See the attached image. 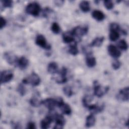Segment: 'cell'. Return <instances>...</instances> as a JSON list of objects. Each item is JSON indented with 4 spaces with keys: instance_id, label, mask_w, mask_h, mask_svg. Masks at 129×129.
<instances>
[{
    "instance_id": "30bf717a",
    "label": "cell",
    "mask_w": 129,
    "mask_h": 129,
    "mask_svg": "<svg viewBox=\"0 0 129 129\" xmlns=\"http://www.w3.org/2000/svg\"><path fill=\"white\" fill-rule=\"evenodd\" d=\"M54 114H49L46 115L40 122L41 127L43 129H46L50 127V124L54 120Z\"/></svg>"
},
{
    "instance_id": "ba28073f",
    "label": "cell",
    "mask_w": 129,
    "mask_h": 129,
    "mask_svg": "<svg viewBox=\"0 0 129 129\" xmlns=\"http://www.w3.org/2000/svg\"><path fill=\"white\" fill-rule=\"evenodd\" d=\"M13 73L10 70L3 71L1 73V83L4 84L11 81L13 78Z\"/></svg>"
},
{
    "instance_id": "cb8c5ba5",
    "label": "cell",
    "mask_w": 129,
    "mask_h": 129,
    "mask_svg": "<svg viewBox=\"0 0 129 129\" xmlns=\"http://www.w3.org/2000/svg\"><path fill=\"white\" fill-rule=\"evenodd\" d=\"M92 99H93V97L91 96H90V95L85 96L82 99L83 104L84 106V107L87 108L88 106L90 105V103L92 101Z\"/></svg>"
},
{
    "instance_id": "484cf974",
    "label": "cell",
    "mask_w": 129,
    "mask_h": 129,
    "mask_svg": "<svg viewBox=\"0 0 129 129\" xmlns=\"http://www.w3.org/2000/svg\"><path fill=\"white\" fill-rule=\"evenodd\" d=\"M118 47L122 50H126L128 48V45L127 42L124 39L120 40L117 43Z\"/></svg>"
},
{
    "instance_id": "d6a6232c",
    "label": "cell",
    "mask_w": 129,
    "mask_h": 129,
    "mask_svg": "<svg viewBox=\"0 0 129 129\" xmlns=\"http://www.w3.org/2000/svg\"><path fill=\"white\" fill-rule=\"evenodd\" d=\"M120 66H121V63L117 59L114 60L112 63V67L114 70L118 69L120 68Z\"/></svg>"
},
{
    "instance_id": "4dcf8cb0",
    "label": "cell",
    "mask_w": 129,
    "mask_h": 129,
    "mask_svg": "<svg viewBox=\"0 0 129 129\" xmlns=\"http://www.w3.org/2000/svg\"><path fill=\"white\" fill-rule=\"evenodd\" d=\"M104 5L107 10H111L113 8L114 5L112 1L110 0H106L103 2Z\"/></svg>"
},
{
    "instance_id": "7c38bea8",
    "label": "cell",
    "mask_w": 129,
    "mask_h": 129,
    "mask_svg": "<svg viewBox=\"0 0 129 129\" xmlns=\"http://www.w3.org/2000/svg\"><path fill=\"white\" fill-rule=\"evenodd\" d=\"M42 104H43L49 111H53L55 106L57 105V99H55L51 98H46L42 100Z\"/></svg>"
},
{
    "instance_id": "9c48e42d",
    "label": "cell",
    "mask_w": 129,
    "mask_h": 129,
    "mask_svg": "<svg viewBox=\"0 0 129 129\" xmlns=\"http://www.w3.org/2000/svg\"><path fill=\"white\" fill-rule=\"evenodd\" d=\"M54 120H55V124L53 127L54 129L62 128L65 124V118L61 114L55 113L54 114Z\"/></svg>"
},
{
    "instance_id": "836d02e7",
    "label": "cell",
    "mask_w": 129,
    "mask_h": 129,
    "mask_svg": "<svg viewBox=\"0 0 129 129\" xmlns=\"http://www.w3.org/2000/svg\"><path fill=\"white\" fill-rule=\"evenodd\" d=\"M0 28L1 29H3L6 25L7 21L3 17H1V23H0Z\"/></svg>"
},
{
    "instance_id": "83f0119b",
    "label": "cell",
    "mask_w": 129,
    "mask_h": 129,
    "mask_svg": "<svg viewBox=\"0 0 129 129\" xmlns=\"http://www.w3.org/2000/svg\"><path fill=\"white\" fill-rule=\"evenodd\" d=\"M51 30L54 34H58L60 31V26L57 23L54 22L51 26Z\"/></svg>"
},
{
    "instance_id": "44dd1931",
    "label": "cell",
    "mask_w": 129,
    "mask_h": 129,
    "mask_svg": "<svg viewBox=\"0 0 129 129\" xmlns=\"http://www.w3.org/2000/svg\"><path fill=\"white\" fill-rule=\"evenodd\" d=\"M47 71L48 72L51 74H54L56 73L58 71V67L55 62H50L47 66Z\"/></svg>"
},
{
    "instance_id": "7402d4cb",
    "label": "cell",
    "mask_w": 129,
    "mask_h": 129,
    "mask_svg": "<svg viewBox=\"0 0 129 129\" xmlns=\"http://www.w3.org/2000/svg\"><path fill=\"white\" fill-rule=\"evenodd\" d=\"M104 40V37H97L93 39L90 43V46L91 47H99L102 45Z\"/></svg>"
},
{
    "instance_id": "6da1fadb",
    "label": "cell",
    "mask_w": 129,
    "mask_h": 129,
    "mask_svg": "<svg viewBox=\"0 0 129 129\" xmlns=\"http://www.w3.org/2000/svg\"><path fill=\"white\" fill-rule=\"evenodd\" d=\"M25 11L29 15L33 16H37L40 12L41 7L38 3L32 2L27 5Z\"/></svg>"
},
{
    "instance_id": "f546056e",
    "label": "cell",
    "mask_w": 129,
    "mask_h": 129,
    "mask_svg": "<svg viewBox=\"0 0 129 129\" xmlns=\"http://www.w3.org/2000/svg\"><path fill=\"white\" fill-rule=\"evenodd\" d=\"M17 91L21 96H24L26 93V90L24 86L22 84H19L17 87Z\"/></svg>"
},
{
    "instance_id": "5b68a950",
    "label": "cell",
    "mask_w": 129,
    "mask_h": 129,
    "mask_svg": "<svg viewBox=\"0 0 129 129\" xmlns=\"http://www.w3.org/2000/svg\"><path fill=\"white\" fill-rule=\"evenodd\" d=\"M57 106L60 108L61 111L64 114L69 115L72 112V109L70 106L67 103H64L61 98L57 99Z\"/></svg>"
},
{
    "instance_id": "f1b7e54d",
    "label": "cell",
    "mask_w": 129,
    "mask_h": 129,
    "mask_svg": "<svg viewBox=\"0 0 129 129\" xmlns=\"http://www.w3.org/2000/svg\"><path fill=\"white\" fill-rule=\"evenodd\" d=\"M55 81L58 84H63L67 81V78L66 76L59 74V76L55 78Z\"/></svg>"
},
{
    "instance_id": "4fadbf2b",
    "label": "cell",
    "mask_w": 129,
    "mask_h": 129,
    "mask_svg": "<svg viewBox=\"0 0 129 129\" xmlns=\"http://www.w3.org/2000/svg\"><path fill=\"white\" fill-rule=\"evenodd\" d=\"M4 58L6 61L11 65H16L18 58L13 53L10 52H5Z\"/></svg>"
},
{
    "instance_id": "9a60e30c",
    "label": "cell",
    "mask_w": 129,
    "mask_h": 129,
    "mask_svg": "<svg viewBox=\"0 0 129 129\" xmlns=\"http://www.w3.org/2000/svg\"><path fill=\"white\" fill-rule=\"evenodd\" d=\"M28 64L29 60L25 56H21L18 59L16 66H17L20 69L24 70L28 67Z\"/></svg>"
},
{
    "instance_id": "3957f363",
    "label": "cell",
    "mask_w": 129,
    "mask_h": 129,
    "mask_svg": "<svg viewBox=\"0 0 129 129\" xmlns=\"http://www.w3.org/2000/svg\"><path fill=\"white\" fill-rule=\"evenodd\" d=\"M94 84V94L98 97H102L108 91L109 88L108 86L102 87L97 81H95Z\"/></svg>"
},
{
    "instance_id": "2e32d148",
    "label": "cell",
    "mask_w": 129,
    "mask_h": 129,
    "mask_svg": "<svg viewBox=\"0 0 129 129\" xmlns=\"http://www.w3.org/2000/svg\"><path fill=\"white\" fill-rule=\"evenodd\" d=\"M86 63L89 68H93L96 64V58L92 55V52L86 54Z\"/></svg>"
},
{
    "instance_id": "d6986e66",
    "label": "cell",
    "mask_w": 129,
    "mask_h": 129,
    "mask_svg": "<svg viewBox=\"0 0 129 129\" xmlns=\"http://www.w3.org/2000/svg\"><path fill=\"white\" fill-rule=\"evenodd\" d=\"M96 122L95 117L93 113L90 114L88 115L86 119V123L85 126L87 127H90L94 125Z\"/></svg>"
},
{
    "instance_id": "d4e9b609",
    "label": "cell",
    "mask_w": 129,
    "mask_h": 129,
    "mask_svg": "<svg viewBox=\"0 0 129 129\" xmlns=\"http://www.w3.org/2000/svg\"><path fill=\"white\" fill-rule=\"evenodd\" d=\"M69 52L73 55H76L78 53L79 50L76 43H74L70 46L69 49Z\"/></svg>"
},
{
    "instance_id": "52a82bcc",
    "label": "cell",
    "mask_w": 129,
    "mask_h": 129,
    "mask_svg": "<svg viewBox=\"0 0 129 129\" xmlns=\"http://www.w3.org/2000/svg\"><path fill=\"white\" fill-rule=\"evenodd\" d=\"M88 31V28L87 26H78L75 27L71 31L72 34L74 36L82 37L86 35Z\"/></svg>"
},
{
    "instance_id": "e575fe53",
    "label": "cell",
    "mask_w": 129,
    "mask_h": 129,
    "mask_svg": "<svg viewBox=\"0 0 129 129\" xmlns=\"http://www.w3.org/2000/svg\"><path fill=\"white\" fill-rule=\"evenodd\" d=\"M27 128L29 129H35L36 128L35 124L33 122H29L27 124Z\"/></svg>"
},
{
    "instance_id": "e0dca14e",
    "label": "cell",
    "mask_w": 129,
    "mask_h": 129,
    "mask_svg": "<svg viewBox=\"0 0 129 129\" xmlns=\"http://www.w3.org/2000/svg\"><path fill=\"white\" fill-rule=\"evenodd\" d=\"M30 103L34 107H38L42 104V100L40 98L38 94H36L30 99Z\"/></svg>"
},
{
    "instance_id": "603a6c76",
    "label": "cell",
    "mask_w": 129,
    "mask_h": 129,
    "mask_svg": "<svg viewBox=\"0 0 129 129\" xmlns=\"http://www.w3.org/2000/svg\"><path fill=\"white\" fill-rule=\"evenodd\" d=\"M79 7L81 11L85 13H87L89 12L90 10V3L88 1H82L79 4Z\"/></svg>"
},
{
    "instance_id": "7a4b0ae2",
    "label": "cell",
    "mask_w": 129,
    "mask_h": 129,
    "mask_svg": "<svg viewBox=\"0 0 129 129\" xmlns=\"http://www.w3.org/2000/svg\"><path fill=\"white\" fill-rule=\"evenodd\" d=\"M41 80L39 76L34 72H33L29 76L24 78L22 82L24 84H31L33 86H38L40 83Z\"/></svg>"
},
{
    "instance_id": "1f68e13d",
    "label": "cell",
    "mask_w": 129,
    "mask_h": 129,
    "mask_svg": "<svg viewBox=\"0 0 129 129\" xmlns=\"http://www.w3.org/2000/svg\"><path fill=\"white\" fill-rule=\"evenodd\" d=\"M1 3L3 7L4 8H11L13 5V2L10 0L1 1Z\"/></svg>"
},
{
    "instance_id": "ac0fdd59",
    "label": "cell",
    "mask_w": 129,
    "mask_h": 129,
    "mask_svg": "<svg viewBox=\"0 0 129 129\" xmlns=\"http://www.w3.org/2000/svg\"><path fill=\"white\" fill-rule=\"evenodd\" d=\"M92 17L98 21H101L105 18L104 13L99 10H94L92 13Z\"/></svg>"
},
{
    "instance_id": "8992f818",
    "label": "cell",
    "mask_w": 129,
    "mask_h": 129,
    "mask_svg": "<svg viewBox=\"0 0 129 129\" xmlns=\"http://www.w3.org/2000/svg\"><path fill=\"white\" fill-rule=\"evenodd\" d=\"M35 43L38 46L46 49H50L51 46L47 43L45 37L41 35H38L35 39Z\"/></svg>"
},
{
    "instance_id": "277c9868",
    "label": "cell",
    "mask_w": 129,
    "mask_h": 129,
    "mask_svg": "<svg viewBox=\"0 0 129 129\" xmlns=\"http://www.w3.org/2000/svg\"><path fill=\"white\" fill-rule=\"evenodd\" d=\"M120 30V27L118 24L113 23L110 25V33H109V39L112 41H115L117 40L119 37V31Z\"/></svg>"
},
{
    "instance_id": "8fae6325",
    "label": "cell",
    "mask_w": 129,
    "mask_h": 129,
    "mask_svg": "<svg viewBox=\"0 0 129 129\" xmlns=\"http://www.w3.org/2000/svg\"><path fill=\"white\" fill-rule=\"evenodd\" d=\"M118 100L122 101H127L129 99V88L125 87L119 91L118 94L116 96Z\"/></svg>"
},
{
    "instance_id": "5bb4252c",
    "label": "cell",
    "mask_w": 129,
    "mask_h": 129,
    "mask_svg": "<svg viewBox=\"0 0 129 129\" xmlns=\"http://www.w3.org/2000/svg\"><path fill=\"white\" fill-rule=\"evenodd\" d=\"M107 50L108 53L110 56L113 58H117L121 55V52L120 50L114 45L110 44L108 46Z\"/></svg>"
},
{
    "instance_id": "ffe728a7",
    "label": "cell",
    "mask_w": 129,
    "mask_h": 129,
    "mask_svg": "<svg viewBox=\"0 0 129 129\" xmlns=\"http://www.w3.org/2000/svg\"><path fill=\"white\" fill-rule=\"evenodd\" d=\"M62 40L66 43H70L75 40L74 36L71 32H65L62 34Z\"/></svg>"
},
{
    "instance_id": "4316f807",
    "label": "cell",
    "mask_w": 129,
    "mask_h": 129,
    "mask_svg": "<svg viewBox=\"0 0 129 129\" xmlns=\"http://www.w3.org/2000/svg\"><path fill=\"white\" fill-rule=\"evenodd\" d=\"M63 92L68 97H70L73 95V90L69 86H66L63 88Z\"/></svg>"
}]
</instances>
